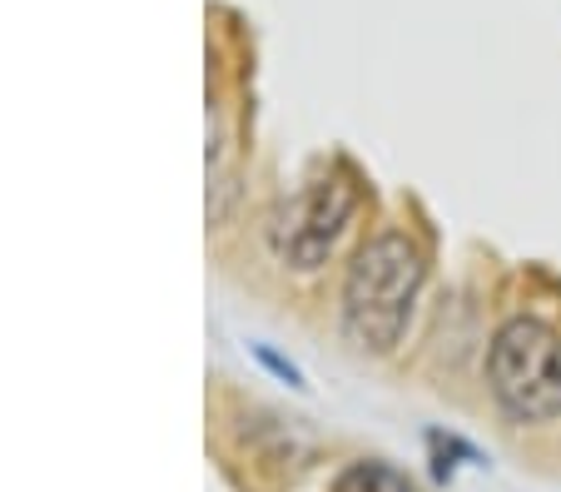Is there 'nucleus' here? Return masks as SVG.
Here are the masks:
<instances>
[{
    "instance_id": "obj_1",
    "label": "nucleus",
    "mask_w": 561,
    "mask_h": 492,
    "mask_svg": "<svg viewBox=\"0 0 561 492\" xmlns=\"http://www.w3.org/2000/svg\"><path fill=\"white\" fill-rule=\"evenodd\" d=\"M423 289V254L403 234H378L358 249L343 284V329L358 348L388 354L403 339L413 299Z\"/></svg>"
},
{
    "instance_id": "obj_4",
    "label": "nucleus",
    "mask_w": 561,
    "mask_h": 492,
    "mask_svg": "<svg viewBox=\"0 0 561 492\" xmlns=\"http://www.w3.org/2000/svg\"><path fill=\"white\" fill-rule=\"evenodd\" d=\"M333 492H417V488L398 468H388V462H353Z\"/></svg>"
},
{
    "instance_id": "obj_3",
    "label": "nucleus",
    "mask_w": 561,
    "mask_h": 492,
    "mask_svg": "<svg viewBox=\"0 0 561 492\" xmlns=\"http://www.w3.org/2000/svg\"><path fill=\"white\" fill-rule=\"evenodd\" d=\"M348 215H353V190H348L343 180H323V184H318V190L294 209V219H288V229H284V254L294 259L298 268H313L318 259L333 249V239L343 234Z\"/></svg>"
},
{
    "instance_id": "obj_2",
    "label": "nucleus",
    "mask_w": 561,
    "mask_h": 492,
    "mask_svg": "<svg viewBox=\"0 0 561 492\" xmlns=\"http://www.w3.org/2000/svg\"><path fill=\"white\" fill-rule=\"evenodd\" d=\"M488 378L517 423H551L561 413V339L537 319H512L492 339Z\"/></svg>"
}]
</instances>
